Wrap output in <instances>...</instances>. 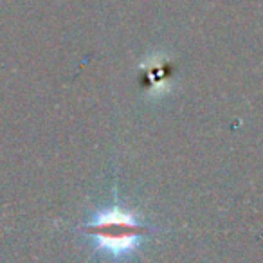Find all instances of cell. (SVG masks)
I'll return each instance as SVG.
<instances>
[{
    "label": "cell",
    "mask_w": 263,
    "mask_h": 263,
    "mask_svg": "<svg viewBox=\"0 0 263 263\" xmlns=\"http://www.w3.org/2000/svg\"><path fill=\"white\" fill-rule=\"evenodd\" d=\"M143 227L123 215H110L99 218L90 227V234L98 236L108 249H126L134 243Z\"/></svg>",
    "instance_id": "cell-1"
}]
</instances>
